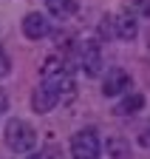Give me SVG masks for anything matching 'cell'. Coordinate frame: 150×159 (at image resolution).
<instances>
[{"mask_svg":"<svg viewBox=\"0 0 150 159\" xmlns=\"http://www.w3.org/2000/svg\"><path fill=\"white\" fill-rule=\"evenodd\" d=\"M45 6L60 20H68L71 14H77V0H45Z\"/></svg>","mask_w":150,"mask_h":159,"instance_id":"cell-8","label":"cell"},{"mask_svg":"<svg viewBox=\"0 0 150 159\" xmlns=\"http://www.w3.org/2000/svg\"><path fill=\"white\" fill-rule=\"evenodd\" d=\"M127 88H130V77L122 68H110L108 77L102 80V94L105 97H122Z\"/></svg>","mask_w":150,"mask_h":159,"instance_id":"cell-5","label":"cell"},{"mask_svg":"<svg viewBox=\"0 0 150 159\" xmlns=\"http://www.w3.org/2000/svg\"><path fill=\"white\" fill-rule=\"evenodd\" d=\"M108 156L110 159H127L130 156V145L125 142L122 136H110L108 139Z\"/></svg>","mask_w":150,"mask_h":159,"instance_id":"cell-9","label":"cell"},{"mask_svg":"<svg viewBox=\"0 0 150 159\" xmlns=\"http://www.w3.org/2000/svg\"><path fill=\"white\" fill-rule=\"evenodd\" d=\"M130 9L136 17H150V0H130Z\"/></svg>","mask_w":150,"mask_h":159,"instance_id":"cell-12","label":"cell"},{"mask_svg":"<svg viewBox=\"0 0 150 159\" xmlns=\"http://www.w3.org/2000/svg\"><path fill=\"white\" fill-rule=\"evenodd\" d=\"M99 37H102V40H114V37H116L114 17H102V20H99Z\"/></svg>","mask_w":150,"mask_h":159,"instance_id":"cell-11","label":"cell"},{"mask_svg":"<svg viewBox=\"0 0 150 159\" xmlns=\"http://www.w3.org/2000/svg\"><path fill=\"white\" fill-rule=\"evenodd\" d=\"M114 29H116V37L119 40H133L139 34V20H136V14L122 11V14L114 17Z\"/></svg>","mask_w":150,"mask_h":159,"instance_id":"cell-7","label":"cell"},{"mask_svg":"<svg viewBox=\"0 0 150 159\" xmlns=\"http://www.w3.org/2000/svg\"><path fill=\"white\" fill-rule=\"evenodd\" d=\"M147 134H150V131H147Z\"/></svg>","mask_w":150,"mask_h":159,"instance_id":"cell-16","label":"cell"},{"mask_svg":"<svg viewBox=\"0 0 150 159\" xmlns=\"http://www.w3.org/2000/svg\"><path fill=\"white\" fill-rule=\"evenodd\" d=\"M28 159H54V151H40V153H34Z\"/></svg>","mask_w":150,"mask_h":159,"instance_id":"cell-14","label":"cell"},{"mask_svg":"<svg viewBox=\"0 0 150 159\" xmlns=\"http://www.w3.org/2000/svg\"><path fill=\"white\" fill-rule=\"evenodd\" d=\"M99 136L93 128H85V131H77L71 139V156L74 159H99Z\"/></svg>","mask_w":150,"mask_h":159,"instance_id":"cell-2","label":"cell"},{"mask_svg":"<svg viewBox=\"0 0 150 159\" xmlns=\"http://www.w3.org/2000/svg\"><path fill=\"white\" fill-rule=\"evenodd\" d=\"M79 68L91 80H96L102 74V48H99L96 40H85L79 46Z\"/></svg>","mask_w":150,"mask_h":159,"instance_id":"cell-3","label":"cell"},{"mask_svg":"<svg viewBox=\"0 0 150 159\" xmlns=\"http://www.w3.org/2000/svg\"><path fill=\"white\" fill-rule=\"evenodd\" d=\"M57 102H60V94L54 91L48 83H43L40 88H37V91L31 94V108H34L37 114H45V111H51Z\"/></svg>","mask_w":150,"mask_h":159,"instance_id":"cell-6","label":"cell"},{"mask_svg":"<svg viewBox=\"0 0 150 159\" xmlns=\"http://www.w3.org/2000/svg\"><path fill=\"white\" fill-rule=\"evenodd\" d=\"M6 145L14 153H28V151L37 148V131L26 119H11L6 125Z\"/></svg>","mask_w":150,"mask_h":159,"instance_id":"cell-1","label":"cell"},{"mask_svg":"<svg viewBox=\"0 0 150 159\" xmlns=\"http://www.w3.org/2000/svg\"><path fill=\"white\" fill-rule=\"evenodd\" d=\"M6 105H9V97H6V91H3V88H0V114L6 111Z\"/></svg>","mask_w":150,"mask_h":159,"instance_id":"cell-15","label":"cell"},{"mask_svg":"<svg viewBox=\"0 0 150 159\" xmlns=\"http://www.w3.org/2000/svg\"><path fill=\"white\" fill-rule=\"evenodd\" d=\"M9 74V57L3 54V48H0V77H6Z\"/></svg>","mask_w":150,"mask_h":159,"instance_id":"cell-13","label":"cell"},{"mask_svg":"<svg viewBox=\"0 0 150 159\" xmlns=\"http://www.w3.org/2000/svg\"><path fill=\"white\" fill-rule=\"evenodd\" d=\"M23 34L28 40H43V37H48L51 34V20L45 14H40V11H28L23 17Z\"/></svg>","mask_w":150,"mask_h":159,"instance_id":"cell-4","label":"cell"},{"mask_svg":"<svg viewBox=\"0 0 150 159\" xmlns=\"http://www.w3.org/2000/svg\"><path fill=\"white\" fill-rule=\"evenodd\" d=\"M142 105H144L142 94H125V99L119 102V114H136V111H142Z\"/></svg>","mask_w":150,"mask_h":159,"instance_id":"cell-10","label":"cell"}]
</instances>
